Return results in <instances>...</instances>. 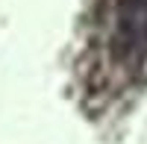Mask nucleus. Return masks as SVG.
Returning a JSON list of instances; mask_svg holds the SVG:
<instances>
[{"label": "nucleus", "instance_id": "1", "mask_svg": "<svg viewBox=\"0 0 147 144\" xmlns=\"http://www.w3.org/2000/svg\"><path fill=\"white\" fill-rule=\"evenodd\" d=\"M141 3H147V0H141Z\"/></svg>", "mask_w": 147, "mask_h": 144}]
</instances>
